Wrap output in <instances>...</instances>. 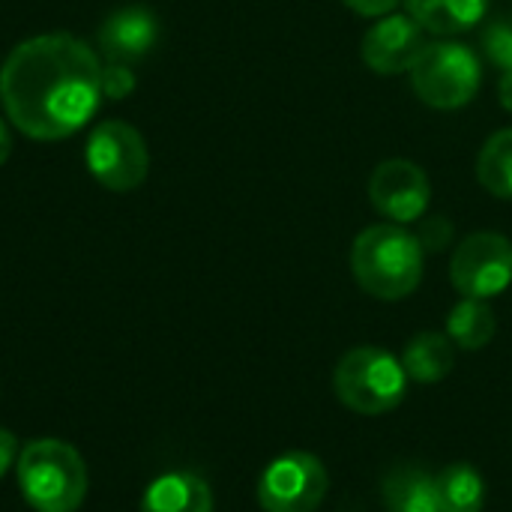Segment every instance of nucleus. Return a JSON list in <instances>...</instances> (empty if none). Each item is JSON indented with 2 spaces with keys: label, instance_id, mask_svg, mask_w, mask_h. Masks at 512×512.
Listing matches in <instances>:
<instances>
[{
  "label": "nucleus",
  "instance_id": "19",
  "mask_svg": "<svg viewBox=\"0 0 512 512\" xmlns=\"http://www.w3.org/2000/svg\"><path fill=\"white\" fill-rule=\"evenodd\" d=\"M483 54L501 69H512V21L510 18H498L483 30Z\"/></svg>",
  "mask_w": 512,
  "mask_h": 512
},
{
  "label": "nucleus",
  "instance_id": "13",
  "mask_svg": "<svg viewBox=\"0 0 512 512\" xmlns=\"http://www.w3.org/2000/svg\"><path fill=\"white\" fill-rule=\"evenodd\" d=\"M381 501L387 512H441L438 477L417 465H399L384 474Z\"/></svg>",
  "mask_w": 512,
  "mask_h": 512
},
{
  "label": "nucleus",
  "instance_id": "17",
  "mask_svg": "<svg viewBox=\"0 0 512 512\" xmlns=\"http://www.w3.org/2000/svg\"><path fill=\"white\" fill-rule=\"evenodd\" d=\"M441 512H483L486 480L471 462H453L438 474Z\"/></svg>",
  "mask_w": 512,
  "mask_h": 512
},
{
  "label": "nucleus",
  "instance_id": "7",
  "mask_svg": "<svg viewBox=\"0 0 512 512\" xmlns=\"http://www.w3.org/2000/svg\"><path fill=\"white\" fill-rule=\"evenodd\" d=\"M330 489L327 468L306 450L273 459L258 480V504L264 512H315Z\"/></svg>",
  "mask_w": 512,
  "mask_h": 512
},
{
  "label": "nucleus",
  "instance_id": "16",
  "mask_svg": "<svg viewBox=\"0 0 512 512\" xmlns=\"http://www.w3.org/2000/svg\"><path fill=\"white\" fill-rule=\"evenodd\" d=\"M495 330H498V321H495V312H492L489 300L462 297L447 315V336L462 351L486 348L495 339Z\"/></svg>",
  "mask_w": 512,
  "mask_h": 512
},
{
  "label": "nucleus",
  "instance_id": "8",
  "mask_svg": "<svg viewBox=\"0 0 512 512\" xmlns=\"http://www.w3.org/2000/svg\"><path fill=\"white\" fill-rule=\"evenodd\" d=\"M450 282L462 297L492 300L512 285V240L498 231H477L459 243L450 261Z\"/></svg>",
  "mask_w": 512,
  "mask_h": 512
},
{
  "label": "nucleus",
  "instance_id": "6",
  "mask_svg": "<svg viewBox=\"0 0 512 512\" xmlns=\"http://www.w3.org/2000/svg\"><path fill=\"white\" fill-rule=\"evenodd\" d=\"M87 171L111 192H132L147 180L150 153L144 135L126 120H102L84 147Z\"/></svg>",
  "mask_w": 512,
  "mask_h": 512
},
{
  "label": "nucleus",
  "instance_id": "10",
  "mask_svg": "<svg viewBox=\"0 0 512 512\" xmlns=\"http://www.w3.org/2000/svg\"><path fill=\"white\" fill-rule=\"evenodd\" d=\"M426 45L429 39L417 18L408 12H390L366 30L360 57L378 75H402L414 69Z\"/></svg>",
  "mask_w": 512,
  "mask_h": 512
},
{
  "label": "nucleus",
  "instance_id": "14",
  "mask_svg": "<svg viewBox=\"0 0 512 512\" xmlns=\"http://www.w3.org/2000/svg\"><path fill=\"white\" fill-rule=\"evenodd\" d=\"M489 3L492 0H405L408 15L435 36H456L477 27L486 18Z\"/></svg>",
  "mask_w": 512,
  "mask_h": 512
},
{
  "label": "nucleus",
  "instance_id": "21",
  "mask_svg": "<svg viewBox=\"0 0 512 512\" xmlns=\"http://www.w3.org/2000/svg\"><path fill=\"white\" fill-rule=\"evenodd\" d=\"M135 90V72L129 63H102V96L126 99Z\"/></svg>",
  "mask_w": 512,
  "mask_h": 512
},
{
  "label": "nucleus",
  "instance_id": "9",
  "mask_svg": "<svg viewBox=\"0 0 512 512\" xmlns=\"http://www.w3.org/2000/svg\"><path fill=\"white\" fill-rule=\"evenodd\" d=\"M369 201L387 222L411 225L426 216L432 183L417 162L384 159L369 177Z\"/></svg>",
  "mask_w": 512,
  "mask_h": 512
},
{
  "label": "nucleus",
  "instance_id": "20",
  "mask_svg": "<svg viewBox=\"0 0 512 512\" xmlns=\"http://www.w3.org/2000/svg\"><path fill=\"white\" fill-rule=\"evenodd\" d=\"M417 240L423 252H441L453 240V222L447 216H423L417 228Z\"/></svg>",
  "mask_w": 512,
  "mask_h": 512
},
{
  "label": "nucleus",
  "instance_id": "12",
  "mask_svg": "<svg viewBox=\"0 0 512 512\" xmlns=\"http://www.w3.org/2000/svg\"><path fill=\"white\" fill-rule=\"evenodd\" d=\"M141 512H213V492L204 477L171 471L147 486Z\"/></svg>",
  "mask_w": 512,
  "mask_h": 512
},
{
  "label": "nucleus",
  "instance_id": "15",
  "mask_svg": "<svg viewBox=\"0 0 512 512\" xmlns=\"http://www.w3.org/2000/svg\"><path fill=\"white\" fill-rule=\"evenodd\" d=\"M402 366L411 381L417 384H438L444 381L456 366V345L447 333L423 330L417 333L402 354Z\"/></svg>",
  "mask_w": 512,
  "mask_h": 512
},
{
  "label": "nucleus",
  "instance_id": "2",
  "mask_svg": "<svg viewBox=\"0 0 512 512\" xmlns=\"http://www.w3.org/2000/svg\"><path fill=\"white\" fill-rule=\"evenodd\" d=\"M423 246L396 222L369 225L351 246V273L375 300H405L423 282Z\"/></svg>",
  "mask_w": 512,
  "mask_h": 512
},
{
  "label": "nucleus",
  "instance_id": "25",
  "mask_svg": "<svg viewBox=\"0 0 512 512\" xmlns=\"http://www.w3.org/2000/svg\"><path fill=\"white\" fill-rule=\"evenodd\" d=\"M9 153H12V135H9V129H6V123L0 120V165L9 159Z\"/></svg>",
  "mask_w": 512,
  "mask_h": 512
},
{
  "label": "nucleus",
  "instance_id": "23",
  "mask_svg": "<svg viewBox=\"0 0 512 512\" xmlns=\"http://www.w3.org/2000/svg\"><path fill=\"white\" fill-rule=\"evenodd\" d=\"M18 441H15V435L12 432H6V429H0V477L18 462Z\"/></svg>",
  "mask_w": 512,
  "mask_h": 512
},
{
  "label": "nucleus",
  "instance_id": "5",
  "mask_svg": "<svg viewBox=\"0 0 512 512\" xmlns=\"http://www.w3.org/2000/svg\"><path fill=\"white\" fill-rule=\"evenodd\" d=\"M483 84V63L474 48L438 39L429 42L411 69V87L429 108L456 111L474 102Z\"/></svg>",
  "mask_w": 512,
  "mask_h": 512
},
{
  "label": "nucleus",
  "instance_id": "3",
  "mask_svg": "<svg viewBox=\"0 0 512 512\" xmlns=\"http://www.w3.org/2000/svg\"><path fill=\"white\" fill-rule=\"evenodd\" d=\"M18 486L36 512H75L87 495V468L75 447L57 438L30 441L18 462Z\"/></svg>",
  "mask_w": 512,
  "mask_h": 512
},
{
  "label": "nucleus",
  "instance_id": "18",
  "mask_svg": "<svg viewBox=\"0 0 512 512\" xmlns=\"http://www.w3.org/2000/svg\"><path fill=\"white\" fill-rule=\"evenodd\" d=\"M477 180L489 195L512 201V126L483 144L477 156Z\"/></svg>",
  "mask_w": 512,
  "mask_h": 512
},
{
  "label": "nucleus",
  "instance_id": "4",
  "mask_svg": "<svg viewBox=\"0 0 512 512\" xmlns=\"http://www.w3.org/2000/svg\"><path fill=\"white\" fill-rule=\"evenodd\" d=\"M408 372L402 357L390 354L381 345H357L339 357L333 372L336 399L363 417H381L396 411L408 393Z\"/></svg>",
  "mask_w": 512,
  "mask_h": 512
},
{
  "label": "nucleus",
  "instance_id": "22",
  "mask_svg": "<svg viewBox=\"0 0 512 512\" xmlns=\"http://www.w3.org/2000/svg\"><path fill=\"white\" fill-rule=\"evenodd\" d=\"M348 9H354L357 15H366V18H384L390 12H396V6L402 0H342Z\"/></svg>",
  "mask_w": 512,
  "mask_h": 512
},
{
  "label": "nucleus",
  "instance_id": "1",
  "mask_svg": "<svg viewBox=\"0 0 512 512\" xmlns=\"http://www.w3.org/2000/svg\"><path fill=\"white\" fill-rule=\"evenodd\" d=\"M0 102L33 141H63L84 129L102 102V60L72 33L18 42L0 66Z\"/></svg>",
  "mask_w": 512,
  "mask_h": 512
},
{
  "label": "nucleus",
  "instance_id": "11",
  "mask_svg": "<svg viewBox=\"0 0 512 512\" xmlns=\"http://www.w3.org/2000/svg\"><path fill=\"white\" fill-rule=\"evenodd\" d=\"M159 39V18L147 6H123L99 27V51L105 63H135L150 54Z\"/></svg>",
  "mask_w": 512,
  "mask_h": 512
},
{
  "label": "nucleus",
  "instance_id": "24",
  "mask_svg": "<svg viewBox=\"0 0 512 512\" xmlns=\"http://www.w3.org/2000/svg\"><path fill=\"white\" fill-rule=\"evenodd\" d=\"M498 99H501V105H504V108L512 114V69L501 72V81H498Z\"/></svg>",
  "mask_w": 512,
  "mask_h": 512
}]
</instances>
